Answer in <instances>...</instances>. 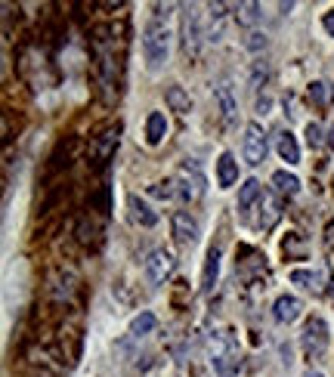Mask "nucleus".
I'll return each mask as SVG.
<instances>
[{
	"instance_id": "1",
	"label": "nucleus",
	"mask_w": 334,
	"mask_h": 377,
	"mask_svg": "<svg viewBox=\"0 0 334 377\" xmlns=\"http://www.w3.org/2000/svg\"><path fill=\"white\" fill-rule=\"evenodd\" d=\"M208 356L217 377H235L242 353H238V340L229 331H213L208 337Z\"/></svg>"
},
{
	"instance_id": "2",
	"label": "nucleus",
	"mask_w": 334,
	"mask_h": 377,
	"mask_svg": "<svg viewBox=\"0 0 334 377\" xmlns=\"http://www.w3.org/2000/svg\"><path fill=\"white\" fill-rule=\"evenodd\" d=\"M170 56V28L165 22H149L143 34V59L149 72H161Z\"/></svg>"
},
{
	"instance_id": "3",
	"label": "nucleus",
	"mask_w": 334,
	"mask_h": 377,
	"mask_svg": "<svg viewBox=\"0 0 334 377\" xmlns=\"http://www.w3.org/2000/svg\"><path fill=\"white\" fill-rule=\"evenodd\" d=\"M331 344V334H328V325L319 315H313L310 322L304 325V334H301V347H304V356L306 359H322L325 349Z\"/></svg>"
},
{
	"instance_id": "4",
	"label": "nucleus",
	"mask_w": 334,
	"mask_h": 377,
	"mask_svg": "<svg viewBox=\"0 0 334 377\" xmlns=\"http://www.w3.org/2000/svg\"><path fill=\"white\" fill-rule=\"evenodd\" d=\"M201 38H204V31H201L199 6H195V4L183 6V50H186V56H199L201 53Z\"/></svg>"
},
{
	"instance_id": "5",
	"label": "nucleus",
	"mask_w": 334,
	"mask_h": 377,
	"mask_svg": "<svg viewBox=\"0 0 334 377\" xmlns=\"http://www.w3.org/2000/svg\"><path fill=\"white\" fill-rule=\"evenodd\" d=\"M242 152H245V161H247V164H254V167L267 161L269 142H267V133H263V127H260V124H247V127H245Z\"/></svg>"
},
{
	"instance_id": "6",
	"label": "nucleus",
	"mask_w": 334,
	"mask_h": 377,
	"mask_svg": "<svg viewBox=\"0 0 334 377\" xmlns=\"http://www.w3.org/2000/svg\"><path fill=\"white\" fill-rule=\"evenodd\" d=\"M174 266H177L174 254L165 251V247H158V251H152L149 260H145V276H149L152 285H165L170 278V272H174Z\"/></svg>"
},
{
	"instance_id": "7",
	"label": "nucleus",
	"mask_w": 334,
	"mask_h": 377,
	"mask_svg": "<svg viewBox=\"0 0 334 377\" xmlns=\"http://www.w3.org/2000/svg\"><path fill=\"white\" fill-rule=\"evenodd\" d=\"M174 238L179 244H195L199 242V235H201V226H199V220L192 217V213H186V210H177L174 213Z\"/></svg>"
},
{
	"instance_id": "8",
	"label": "nucleus",
	"mask_w": 334,
	"mask_h": 377,
	"mask_svg": "<svg viewBox=\"0 0 334 377\" xmlns=\"http://www.w3.org/2000/svg\"><path fill=\"white\" fill-rule=\"evenodd\" d=\"M301 313H304V303H301V300H297L294 294H282V297L276 300V306H272V315H276L279 325L297 322V319H301Z\"/></svg>"
},
{
	"instance_id": "9",
	"label": "nucleus",
	"mask_w": 334,
	"mask_h": 377,
	"mask_svg": "<svg viewBox=\"0 0 334 377\" xmlns=\"http://www.w3.org/2000/svg\"><path fill=\"white\" fill-rule=\"evenodd\" d=\"M213 96H217V102H220L223 121L233 124L235 115H238V99H235V93H233V84H229V81H220L217 87H213Z\"/></svg>"
},
{
	"instance_id": "10",
	"label": "nucleus",
	"mask_w": 334,
	"mask_h": 377,
	"mask_svg": "<svg viewBox=\"0 0 334 377\" xmlns=\"http://www.w3.org/2000/svg\"><path fill=\"white\" fill-rule=\"evenodd\" d=\"M279 220H282L279 198L272 192H263V198H260V229H263V232H269Z\"/></svg>"
},
{
	"instance_id": "11",
	"label": "nucleus",
	"mask_w": 334,
	"mask_h": 377,
	"mask_svg": "<svg viewBox=\"0 0 334 377\" xmlns=\"http://www.w3.org/2000/svg\"><path fill=\"white\" fill-rule=\"evenodd\" d=\"M288 278L294 281V285L313 291V294H322V291H325V276H322L319 269H291Z\"/></svg>"
},
{
	"instance_id": "12",
	"label": "nucleus",
	"mask_w": 334,
	"mask_h": 377,
	"mask_svg": "<svg viewBox=\"0 0 334 377\" xmlns=\"http://www.w3.org/2000/svg\"><path fill=\"white\" fill-rule=\"evenodd\" d=\"M127 208H130V217H133L136 223H140V226H155V223H158V213L152 210L149 204H145L136 192L127 195Z\"/></svg>"
},
{
	"instance_id": "13",
	"label": "nucleus",
	"mask_w": 334,
	"mask_h": 377,
	"mask_svg": "<svg viewBox=\"0 0 334 377\" xmlns=\"http://www.w3.org/2000/svg\"><path fill=\"white\" fill-rule=\"evenodd\" d=\"M220 278V251L211 247L208 257H204V272H201V294H211L213 285Z\"/></svg>"
},
{
	"instance_id": "14",
	"label": "nucleus",
	"mask_w": 334,
	"mask_h": 377,
	"mask_svg": "<svg viewBox=\"0 0 334 377\" xmlns=\"http://www.w3.org/2000/svg\"><path fill=\"white\" fill-rule=\"evenodd\" d=\"M238 179V161L229 155V152H223L220 161H217V186L220 188H233Z\"/></svg>"
},
{
	"instance_id": "15",
	"label": "nucleus",
	"mask_w": 334,
	"mask_h": 377,
	"mask_svg": "<svg viewBox=\"0 0 334 377\" xmlns=\"http://www.w3.org/2000/svg\"><path fill=\"white\" fill-rule=\"evenodd\" d=\"M276 149H279L282 161H288L291 167L301 164V145H297V140H294V133H291V130H282L276 136Z\"/></svg>"
},
{
	"instance_id": "16",
	"label": "nucleus",
	"mask_w": 334,
	"mask_h": 377,
	"mask_svg": "<svg viewBox=\"0 0 334 377\" xmlns=\"http://www.w3.org/2000/svg\"><path fill=\"white\" fill-rule=\"evenodd\" d=\"M167 136V118L165 111H152L149 118H145V142L149 145H161V140Z\"/></svg>"
},
{
	"instance_id": "17",
	"label": "nucleus",
	"mask_w": 334,
	"mask_h": 377,
	"mask_svg": "<svg viewBox=\"0 0 334 377\" xmlns=\"http://www.w3.org/2000/svg\"><path fill=\"white\" fill-rule=\"evenodd\" d=\"M272 183H276V192L285 195V198H294L297 192H301V179L294 174H288V170H279V174H272Z\"/></svg>"
},
{
	"instance_id": "18",
	"label": "nucleus",
	"mask_w": 334,
	"mask_h": 377,
	"mask_svg": "<svg viewBox=\"0 0 334 377\" xmlns=\"http://www.w3.org/2000/svg\"><path fill=\"white\" fill-rule=\"evenodd\" d=\"M263 198V188L257 179H247V183L242 186V192H238V213H247L251 210V204L254 201H260Z\"/></svg>"
},
{
	"instance_id": "19",
	"label": "nucleus",
	"mask_w": 334,
	"mask_h": 377,
	"mask_svg": "<svg viewBox=\"0 0 334 377\" xmlns=\"http://www.w3.org/2000/svg\"><path fill=\"white\" fill-rule=\"evenodd\" d=\"M208 13H211L208 40H223V22H226V4H208Z\"/></svg>"
},
{
	"instance_id": "20",
	"label": "nucleus",
	"mask_w": 334,
	"mask_h": 377,
	"mask_svg": "<svg viewBox=\"0 0 334 377\" xmlns=\"http://www.w3.org/2000/svg\"><path fill=\"white\" fill-rule=\"evenodd\" d=\"M167 106L179 111V115H189L192 111V99H189V93H186L183 87H170L167 90Z\"/></svg>"
},
{
	"instance_id": "21",
	"label": "nucleus",
	"mask_w": 334,
	"mask_h": 377,
	"mask_svg": "<svg viewBox=\"0 0 334 377\" xmlns=\"http://www.w3.org/2000/svg\"><path fill=\"white\" fill-rule=\"evenodd\" d=\"M155 325H158L155 313H140V315H136V319L130 322V334H133V337H145V334L155 331Z\"/></svg>"
},
{
	"instance_id": "22",
	"label": "nucleus",
	"mask_w": 334,
	"mask_h": 377,
	"mask_svg": "<svg viewBox=\"0 0 334 377\" xmlns=\"http://www.w3.org/2000/svg\"><path fill=\"white\" fill-rule=\"evenodd\" d=\"M260 10H263L260 4H238L235 6V19L242 25H257V22H260V16H263Z\"/></svg>"
},
{
	"instance_id": "23",
	"label": "nucleus",
	"mask_w": 334,
	"mask_h": 377,
	"mask_svg": "<svg viewBox=\"0 0 334 377\" xmlns=\"http://www.w3.org/2000/svg\"><path fill=\"white\" fill-rule=\"evenodd\" d=\"M310 99L319 102V106H331L334 87H331V84H325V81H313V84H310Z\"/></svg>"
},
{
	"instance_id": "24",
	"label": "nucleus",
	"mask_w": 334,
	"mask_h": 377,
	"mask_svg": "<svg viewBox=\"0 0 334 377\" xmlns=\"http://www.w3.org/2000/svg\"><path fill=\"white\" fill-rule=\"evenodd\" d=\"M115 145H118V130H108L96 145H93V158H96V161H106V158L111 155V149H115Z\"/></svg>"
},
{
	"instance_id": "25",
	"label": "nucleus",
	"mask_w": 334,
	"mask_h": 377,
	"mask_svg": "<svg viewBox=\"0 0 334 377\" xmlns=\"http://www.w3.org/2000/svg\"><path fill=\"white\" fill-rule=\"evenodd\" d=\"M149 195H155V198H165V201H170V198H179L177 179H165V183H155V186L149 188Z\"/></svg>"
},
{
	"instance_id": "26",
	"label": "nucleus",
	"mask_w": 334,
	"mask_h": 377,
	"mask_svg": "<svg viewBox=\"0 0 334 377\" xmlns=\"http://www.w3.org/2000/svg\"><path fill=\"white\" fill-rule=\"evenodd\" d=\"M306 142H310V149H319V145H322V127L316 121L306 124Z\"/></svg>"
},
{
	"instance_id": "27",
	"label": "nucleus",
	"mask_w": 334,
	"mask_h": 377,
	"mask_svg": "<svg viewBox=\"0 0 334 377\" xmlns=\"http://www.w3.org/2000/svg\"><path fill=\"white\" fill-rule=\"evenodd\" d=\"M245 47L247 50H254V53H257V50H263V47H267V34H247V40H245Z\"/></svg>"
},
{
	"instance_id": "28",
	"label": "nucleus",
	"mask_w": 334,
	"mask_h": 377,
	"mask_svg": "<svg viewBox=\"0 0 334 377\" xmlns=\"http://www.w3.org/2000/svg\"><path fill=\"white\" fill-rule=\"evenodd\" d=\"M267 78H269V72H267V65H263V62H257L254 65V90H260V84H267Z\"/></svg>"
},
{
	"instance_id": "29",
	"label": "nucleus",
	"mask_w": 334,
	"mask_h": 377,
	"mask_svg": "<svg viewBox=\"0 0 334 377\" xmlns=\"http://www.w3.org/2000/svg\"><path fill=\"white\" fill-rule=\"evenodd\" d=\"M322 28H325V31H328L331 38H334V10H328V13L322 16Z\"/></svg>"
},
{
	"instance_id": "30",
	"label": "nucleus",
	"mask_w": 334,
	"mask_h": 377,
	"mask_svg": "<svg viewBox=\"0 0 334 377\" xmlns=\"http://www.w3.org/2000/svg\"><path fill=\"white\" fill-rule=\"evenodd\" d=\"M272 106L269 99H257V111H260V115H267V108Z\"/></svg>"
},
{
	"instance_id": "31",
	"label": "nucleus",
	"mask_w": 334,
	"mask_h": 377,
	"mask_svg": "<svg viewBox=\"0 0 334 377\" xmlns=\"http://www.w3.org/2000/svg\"><path fill=\"white\" fill-rule=\"evenodd\" d=\"M304 377H325L322 371H313V368H310V371H304Z\"/></svg>"
},
{
	"instance_id": "32",
	"label": "nucleus",
	"mask_w": 334,
	"mask_h": 377,
	"mask_svg": "<svg viewBox=\"0 0 334 377\" xmlns=\"http://www.w3.org/2000/svg\"><path fill=\"white\" fill-rule=\"evenodd\" d=\"M328 145L334 149V124H331V130H328Z\"/></svg>"
},
{
	"instance_id": "33",
	"label": "nucleus",
	"mask_w": 334,
	"mask_h": 377,
	"mask_svg": "<svg viewBox=\"0 0 334 377\" xmlns=\"http://www.w3.org/2000/svg\"><path fill=\"white\" fill-rule=\"evenodd\" d=\"M331 303H334V281H331Z\"/></svg>"
}]
</instances>
